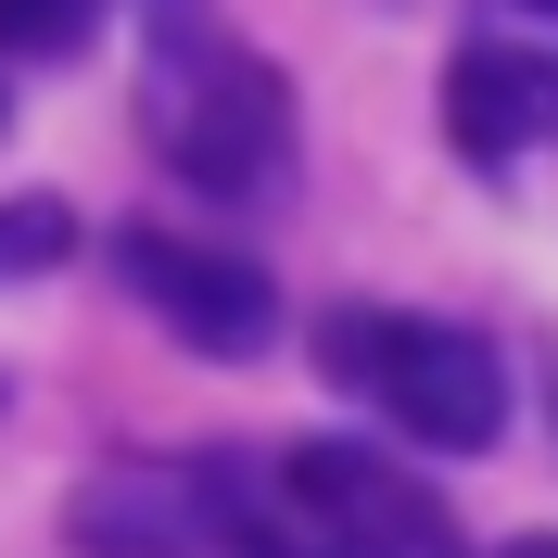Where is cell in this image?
I'll list each match as a JSON object with an SVG mask.
<instances>
[{"label":"cell","instance_id":"cell-4","mask_svg":"<svg viewBox=\"0 0 558 558\" xmlns=\"http://www.w3.org/2000/svg\"><path fill=\"white\" fill-rule=\"evenodd\" d=\"M114 279H128V305L166 330V343H191L204 368H254V355L279 343V279L254 267V254L204 242V229H166V216H128L114 229Z\"/></svg>","mask_w":558,"mask_h":558},{"label":"cell","instance_id":"cell-7","mask_svg":"<svg viewBox=\"0 0 558 558\" xmlns=\"http://www.w3.org/2000/svg\"><path fill=\"white\" fill-rule=\"evenodd\" d=\"M102 26V0H0V64H64Z\"/></svg>","mask_w":558,"mask_h":558},{"label":"cell","instance_id":"cell-9","mask_svg":"<svg viewBox=\"0 0 558 558\" xmlns=\"http://www.w3.org/2000/svg\"><path fill=\"white\" fill-rule=\"evenodd\" d=\"M521 13H558V0H521Z\"/></svg>","mask_w":558,"mask_h":558},{"label":"cell","instance_id":"cell-8","mask_svg":"<svg viewBox=\"0 0 558 558\" xmlns=\"http://www.w3.org/2000/svg\"><path fill=\"white\" fill-rule=\"evenodd\" d=\"M495 558H558V533H508V546H495Z\"/></svg>","mask_w":558,"mask_h":558},{"label":"cell","instance_id":"cell-2","mask_svg":"<svg viewBox=\"0 0 558 558\" xmlns=\"http://www.w3.org/2000/svg\"><path fill=\"white\" fill-rule=\"evenodd\" d=\"M317 368L381 418L393 445H418V457H483L495 432H508V355H495L470 317L330 305V317H317Z\"/></svg>","mask_w":558,"mask_h":558},{"label":"cell","instance_id":"cell-10","mask_svg":"<svg viewBox=\"0 0 558 558\" xmlns=\"http://www.w3.org/2000/svg\"><path fill=\"white\" fill-rule=\"evenodd\" d=\"M0 114H13V102H0Z\"/></svg>","mask_w":558,"mask_h":558},{"label":"cell","instance_id":"cell-3","mask_svg":"<svg viewBox=\"0 0 558 558\" xmlns=\"http://www.w3.org/2000/svg\"><path fill=\"white\" fill-rule=\"evenodd\" d=\"M242 457H114L64 495V558H242Z\"/></svg>","mask_w":558,"mask_h":558},{"label":"cell","instance_id":"cell-1","mask_svg":"<svg viewBox=\"0 0 558 558\" xmlns=\"http://www.w3.org/2000/svg\"><path fill=\"white\" fill-rule=\"evenodd\" d=\"M140 140H153V166L191 191V204H279L292 178H305V102H292V76L242 38L191 26L166 13L153 26V64H140Z\"/></svg>","mask_w":558,"mask_h":558},{"label":"cell","instance_id":"cell-6","mask_svg":"<svg viewBox=\"0 0 558 558\" xmlns=\"http://www.w3.org/2000/svg\"><path fill=\"white\" fill-rule=\"evenodd\" d=\"M76 254V204L64 191H13V204H0V292H13V279H51Z\"/></svg>","mask_w":558,"mask_h":558},{"label":"cell","instance_id":"cell-5","mask_svg":"<svg viewBox=\"0 0 558 558\" xmlns=\"http://www.w3.org/2000/svg\"><path fill=\"white\" fill-rule=\"evenodd\" d=\"M546 128H558V64L546 51H508V38H457L445 51V140H457L470 178H508Z\"/></svg>","mask_w":558,"mask_h":558}]
</instances>
